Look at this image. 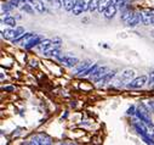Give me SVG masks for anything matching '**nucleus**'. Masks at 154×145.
Segmentation results:
<instances>
[{"instance_id": "29", "label": "nucleus", "mask_w": 154, "mask_h": 145, "mask_svg": "<svg viewBox=\"0 0 154 145\" xmlns=\"http://www.w3.org/2000/svg\"><path fill=\"white\" fill-rule=\"evenodd\" d=\"M4 89H5L6 92H12V90H14V87H5Z\"/></svg>"}, {"instance_id": "3", "label": "nucleus", "mask_w": 154, "mask_h": 145, "mask_svg": "<svg viewBox=\"0 0 154 145\" xmlns=\"http://www.w3.org/2000/svg\"><path fill=\"white\" fill-rule=\"evenodd\" d=\"M141 18H140V12H134V11H130V15L128 16V18L124 21L126 26L129 27H135L140 23Z\"/></svg>"}, {"instance_id": "9", "label": "nucleus", "mask_w": 154, "mask_h": 145, "mask_svg": "<svg viewBox=\"0 0 154 145\" xmlns=\"http://www.w3.org/2000/svg\"><path fill=\"white\" fill-rule=\"evenodd\" d=\"M35 34H33V33H26L24 35H22V37H20V38H17L16 40H14V43H20L21 45H23V47H26L28 43H29V40L34 37Z\"/></svg>"}, {"instance_id": "31", "label": "nucleus", "mask_w": 154, "mask_h": 145, "mask_svg": "<svg viewBox=\"0 0 154 145\" xmlns=\"http://www.w3.org/2000/svg\"><path fill=\"white\" fill-rule=\"evenodd\" d=\"M150 24H152V26H154V17L152 18V23H150Z\"/></svg>"}, {"instance_id": "22", "label": "nucleus", "mask_w": 154, "mask_h": 145, "mask_svg": "<svg viewBox=\"0 0 154 145\" xmlns=\"http://www.w3.org/2000/svg\"><path fill=\"white\" fill-rule=\"evenodd\" d=\"M82 6H83V10L84 11H90V6H91V2L92 0H79Z\"/></svg>"}, {"instance_id": "14", "label": "nucleus", "mask_w": 154, "mask_h": 145, "mask_svg": "<svg viewBox=\"0 0 154 145\" xmlns=\"http://www.w3.org/2000/svg\"><path fill=\"white\" fill-rule=\"evenodd\" d=\"M32 4L34 5V9H35L38 12L43 14V12L46 11V8L44 6V4H43L42 0H32Z\"/></svg>"}, {"instance_id": "27", "label": "nucleus", "mask_w": 154, "mask_h": 145, "mask_svg": "<svg viewBox=\"0 0 154 145\" xmlns=\"http://www.w3.org/2000/svg\"><path fill=\"white\" fill-rule=\"evenodd\" d=\"M14 8H20V5H21V2H20V0H10V2H9Z\"/></svg>"}, {"instance_id": "19", "label": "nucleus", "mask_w": 154, "mask_h": 145, "mask_svg": "<svg viewBox=\"0 0 154 145\" xmlns=\"http://www.w3.org/2000/svg\"><path fill=\"white\" fill-rule=\"evenodd\" d=\"M75 4V0H63V8L66 11H72Z\"/></svg>"}, {"instance_id": "20", "label": "nucleus", "mask_w": 154, "mask_h": 145, "mask_svg": "<svg viewBox=\"0 0 154 145\" xmlns=\"http://www.w3.org/2000/svg\"><path fill=\"white\" fill-rule=\"evenodd\" d=\"M60 54V48H50L49 50L44 51L45 56H58Z\"/></svg>"}, {"instance_id": "32", "label": "nucleus", "mask_w": 154, "mask_h": 145, "mask_svg": "<svg viewBox=\"0 0 154 145\" xmlns=\"http://www.w3.org/2000/svg\"><path fill=\"white\" fill-rule=\"evenodd\" d=\"M49 2H54V0H49Z\"/></svg>"}, {"instance_id": "26", "label": "nucleus", "mask_w": 154, "mask_h": 145, "mask_svg": "<svg viewBox=\"0 0 154 145\" xmlns=\"http://www.w3.org/2000/svg\"><path fill=\"white\" fill-rule=\"evenodd\" d=\"M125 2H126V0H114V3L117 4V6L120 8V9L125 6Z\"/></svg>"}, {"instance_id": "1", "label": "nucleus", "mask_w": 154, "mask_h": 145, "mask_svg": "<svg viewBox=\"0 0 154 145\" xmlns=\"http://www.w3.org/2000/svg\"><path fill=\"white\" fill-rule=\"evenodd\" d=\"M146 84H148V77L143 75V76H140V77L134 78L126 87L129 89H140V88H143Z\"/></svg>"}, {"instance_id": "4", "label": "nucleus", "mask_w": 154, "mask_h": 145, "mask_svg": "<svg viewBox=\"0 0 154 145\" xmlns=\"http://www.w3.org/2000/svg\"><path fill=\"white\" fill-rule=\"evenodd\" d=\"M58 60L61 62H63L67 67H74L79 63V59H76V57H73V56H68V55H64V56H57Z\"/></svg>"}, {"instance_id": "25", "label": "nucleus", "mask_w": 154, "mask_h": 145, "mask_svg": "<svg viewBox=\"0 0 154 145\" xmlns=\"http://www.w3.org/2000/svg\"><path fill=\"white\" fill-rule=\"evenodd\" d=\"M148 85L149 88L154 89V72H150V75L148 77Z\"/></svg>"}, {"instance_id": "13", "label": "nucleus", "mask_w": 154, "mask_h": 145, "mask_svg": "<svg viewBox=\"0 0 154 145\" xmlns=\"http://www.w3.org/2000/svg\"><path fill=\"white\" fill-rule=\"evenodd\" d=\"M51 45H52V40H50V39H43L42 40V43L38 45L36 48L39 49L40 51H46V50H49L50 48H51Z\"/></svg>"}, {"instance_id": "11", "label": "nucleus", "mask_w": 154, "mask_h": 145, "mask_svg": "<svg viewBox=\"0 0 154 145\" xmlns=\"http://www.w3.org/2000/svg\"><path fill=\"white\" fill-rule=\"evenodd\" d=\"M42 40H43V38L40 37V35H34V37L29 40V43L26 45V49H32V48H34V47H38L40 43H42Z\"/></svg>"}, {"instance_id": "24", "label": "nucleus", "mask_w": 154, "mask_h": 145, "mask_svg": "<svg viewBox=\"0 0 154 145\" xmlns=\"http://www.w3.org/2000/svg\"><path fill=\"white\" fill-rule=\"evenodd\" d=\"M22 33H24V29H23L22 27H17V28H15V39H14V40H16L17 38H20V35H21ZM14 40H12V42H14Z\"/></svg>"}, {"instance_id": "21", "label": "nucleus", "mask_w": 154, "mask_h": 145, "mask_svg": "<svg viewBox=\"0 0 154 145\" xmlns=\"http://www.w3.org/2000/svg\"><path fill=\"white\" fill-rule=\"evenodd\" d=\"M3 22L5 24L10 26V27H16V20L14 17H11V16H6L5 18H3Z\"/></svg>"}, {"instance_id": "12", "label": "nucleus", "mask_w": 154, "mask_h": 145, "mask_svg": "<svg viewBox=\"0 0 154 145\" xmlns=\"http://www.w3.org/2000/svg\"><path fill=\"white\" fill-rule=\"evenodd\" d=\"M113 2H114V0H100V2H98V6H97V11H98L100 14L104 12V10H106Z\"/></svg>"}, {"instance_id": "10", "label": "nucleus", "mask_w": 154, "mask_h": 145, "mask_svg": "<svg viewBox=\"0 0 154 145\" xmlns=\"http://www.w3.org/2000/svg\"><path fill=\"white\" fill-rule=\"evenodd\" d=\"M154 16H152V15H149L147 11H141L140 12V18H141V22H142V24H144V26H150V23H152V18H153Z\"/></svg>"}, {"instance_id": "18", "label": "nucleus", "mask_w": 154, "mask_h": 145, "mask_svg": "<svg viewBox=\"0 0 154 145\" xmlns=\"http://www.w3.org/2000/svg\"><path fill=\"white\" fill-rule=\"evenodd\" d=\"M98 67V65L97 63H94V65H91V66H89L84 72H83V73H80L79 76L80 77H86V76H89V75H91V73H94V72H95V69Z\"/></svg>"}, {"instance_id": "23", "label": "nucleus", "mask_w": 154, "mask_h": 145, "mask_svg": "<svg viewBox=\"0 0 154 145\" xmlns=\"http://www.w3.org/2000/svg\"><path fill=\"white\" fill-rule=\"evenodd\" d=\"M21 9L24 11V12H27V14H29V15H32L34 11H33V9H32V6L29 5V4H27V3H24L22 6H21Z\"/></svg>"}, {"instance_id": "5", "label": "nucleus", "mask_w": 154, "mask_h": 145, "mask_svg": "<svg viewBox=\"0 0 154 145\" xmlns=\"http://www.w3.org/2000/svg\"><path fill=\"white\" fill-rule=\"evenodd\" d=\"M29 144H51V139L45 134H38L29 140Z\"/></svg>"}, {"instance_id": "7", "label": "nucleus", "mask_w": 154, "mask_h": 145, "mask_svg": "<svg viewBox=\"0 0 154 145\" xmlns=\"http://www.w3.org/2000/svg\"><path fill=\"white\" fill-rule=\"evenodd\" d=\"M117 10H118V6H117V4H115L114 2L104 10V16H106V18H108V20H110V18H113L114 16H115V14H117Z\"/></svg>"}, {"instance_id": "8", "label": "nucleus", "mask_w": 154, "mask_h": 145, "mask_svg": "<svg viewBox=\"0 0 154 145\" xmlns=\"http://www.w3.org/2000/svg\"><path fill=\"white\" fill-rule=\"evenodd\" d=\"M115 77V71H110V72H107V73L102 77V78H100L98 81H97V83H98V87H102V85H104L106 83H108L109 81H112V78H114Z\"/></svg>"}, {"instance_id": "16", "label": "nucleus", "mask_w": 154, "mask_h": 145, "mask_svg": "<svg viewBox=\"0 0 154 145\" xmlns=\"http://www.w3.org/2000/svg\"><path fill=\"white\" fill-rule=\"evenodd\" d=\"M90 65H91V62H90V61H84V62H82L80 65H78V66H76L75 73L79 76L80 73H83V72H84V71H85V69H86V68H88Z\"/></svg>"}, {"instance_id": "6", "label": "nucleus", "mask_w": 154, "mask_h": 145, "mask_svg": "<svg viewBox=\"0 0 154 145\" xmlns=\"http://www.w3.org/2000/svg\"><path fill=\"white\" fill-rule=\"evenodd\" d=\"M107 71H108V68L106 67V66H101V67H97L96 69H95V72L91 75V79L92 81H95V82H97L100 78H102L106 73H107Z\"/></svg>"}, {"instance_id": "2", "label": "nucleus", "mask_w": 154, "mask_h": 145, "mask_svg": "<svg viewBox=\"0 0 154 145\" xmlns=\"http://www.w3.org/2000/svg\"><path fill=\"white\" fill-rule=\"evenodd\" d=\"M135 78V71L134 69H125L123 73H122V77L119 78V81L117 82L118 84V87H123V85H125L126 83H130L132 79Z\"/></svg>"}, {"instance_id": "15", "label": "nucleus", "mask_w": 154, "mask_h": 145, "mask_svg": "<svg viewBox=\"0 0 154 145\" xmlns=\"http://www.w3.org/2000/svg\"><path fill=\"white\" fill-rule=\"evenodd\" d=\"M2 34H3L4 39H8V40H14L15 39V29H12V28L3 31Z\"/></svg>"}, {"instance_id": "17", "label": "nucleus", "mask_w": 154, "mask_h": 145, "mask_svg": "<svg viewBox=\"0 0 154 145\" xmlns=\"http://www.w3.org/2000/svg\"><path fill=\"white\" fill-rule=\"evenodd\" d=\"M72 11H73V15H74V16H78V15H80L82 12H84L83 6H82V4H80L79 0H75V4H74V8H73Z\"/></svg>"}, {"instance_id": "30", "label": "nucleus", "mask_w": 154, "mask_h": 145, "mask_svg": "<svg viewBox=\"0 0 154 145\" xmlns=\"http://www.w3.org/2000/svg\"><path fill=\"white\" fill-rule=\"evenodd\" d=\"M152 111H153V114H154V101H152Z\"/></svg>"}, {"instance_id": "28", "label": "nucleus", "mask_w": 154, "mask_h": 145, "mask_svg": "<svg viewBox=\"0 0 154 145\" xmlns=\"http://www.w3.org/2000/svg\"><path fill=\"white\" fill-rule=\"evenodd\" d=\"M135 114H136V108H135V106L129 107V110H128V115L132 116V115H135Z\"/></svg>"}]
</instances>
